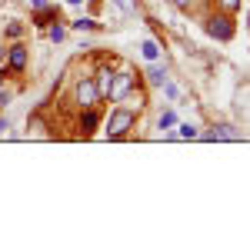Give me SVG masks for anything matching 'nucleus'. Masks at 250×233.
Here are the masks:
<instances>
[{"instance_id":"f257e3e1","label":"nucleus","mask_w":250,"mask_h":233,"mask_svg":"<svg viewBox=\"0 0 250 233\" xmlns=\"http://www.w3.org/2000/svg\"><path fill=\"white\" fill-rule=\"evenodd\" d=\"M204 34L210 40H217V43H230L233 37H237V20H233V14H224V10H207L204 14Z\"/></svg>"},{"instance_id":"f03ea898","label":"nucleus","mask_w":250,"mask_h":233,"mask_svg":"<svg viewBox=\"0 0 250 233\" xmlns=\"http://www.w3.org/2000/svg\"><path fill=\"white\" fill-rule=\"evenodd\" d=\"M137 114H140V110L127 107V103H117L114 110L104 116V123H100V127H104V134L110 136V140H120V136H127L137 127Z\"/></svg>"},{"instance_id":"7ed1b4c3","label":"nucleus","mask_w":250,"mask_h":233,"mask_svg":"<svg viewBox=\"0 0 250 233\" xmlns=\"http://www.w3.org/2000/svg\"><path fill=\"white\" fill-rule=\"evenodd\" d=\"M137 87V74L130 70V67H120L114 74V83H110V94H107V100L110 103H124L127 100V94Z\"/></svg>"},{"instance_id":"20e7f679","label":"nucleus","mask_w":250,"mask_h":233,"mask_svg":"<svg viewBox=\"0 0 250 233\" xmlns=\"http://www.w3.org/2000/svg\"><path fill=\"white\" fill-rule=\"evenodd\" d=\"M74 107H77V110L100 107V94H97L94 77H77V83H74Z\"/></svg>"},{"instance_id":"39448f33","label":"nucleus","mask_w":250,"mask_h":233,"mask_svg":"<svg viewBox=\"0 0 250 233\" xmlns=\"http://www.w3.org/2000/svg\"><path fill=\"white\" fill-rule=\"evenodd\" d=\"M3 63H7V70H10L14 77H20V74L27 70V63H30V50H27L20 40H14V43L7 47V60H3Z\"/></svg>"},{"instance_id":"423d86ee","label":"nucleus","mask_w":250,"mask_h":233,"mask_svg":"<svg viewBox=\"0 0 250 233\" xmlns=\"http://www.w3.org/2000/svg\"><path fill=\"white\" fill-rule=\"evenodd\" d=\"M100 107H87V110H80V120H77V130L80 136H94L100 130Z\"/></svg>"},{"instance_id":"0eeeda50","label":"nucleus","mask_w":250,"mask_h":233,"mask_svg":"<svg viewBox=\"0 0 250 233\" xmlns=\"http://www.w3.org/2000/svg\"><path fill=\"white\" fill-rule=\"evenodd\" d=\"M114 74H117V67H114V63H100V67L94 70V83H97V94H100V100H107V94H110Z\"/></svg>"},{"instance_id":"6e6552de","label":"nucleus","mask_w":250,"mask_h":233,"mask_svg":"<svg viewBox=\"0 0 250 233\" xmlns=\"http://www.w3.org/2000/svg\"><path fill=\"white\" fill-rule=\"evenodd\" d=\"M197 136L207 140V143H213V140H240V130L233 123H213L207 134H197Z\"/></svg>"},{"instance_id":"1a4fd4ad","label":"nucleus","mask_w":250,"mask_h":233,"mask_svg":"<svg viewBox=\"0 0 250 233\" xmlns=\"http://www.w3.org/2000/svg\"><path fill=\"white\" fill-rule=\"evenodd\" d=\"M167 77H170V70H167V63H164V60L147 63V83H150V87H160Z\"/></svg>"},{"instance_id":"9d476101","label":"nucleus","mask_w":250,"mask_h":233,"mask_svg":"<svg viewBox=\"0 0 250 233\" xmlns=\"http://www.w3.org/2000/svg\"><path fill=\"white\" fill-rule=\"evenodd\" d=\"M54 20H60V10L54 7V3H47L43 10H34V27H40V30H47Z\"/></svg>"},{"instance_id":"9b49d317","label":"nucleus","mask_w":250,"mask_h":233,"mask_svg":"<svg viewBox=\"0 0 250 233\" xmlns=\"http://www.w3.org/2000/svg\"><path fill=\"white\" fill-rule=\"evenodd\" d=\"M140 57L147 60V63H154V60H160V43H157L154 37H147L144 43H140Z\"/></svg>"},{"instance_id":"f8f14e48","label":"nucleus","mask_w":250,"mask_h":233,"mask_svg":"<svg viewBox=\"0 0 250 233\" xmlns=\"http://www.w3.org/2000/svg\"><path fill=\"white\" fill-rule=\"evenodd\" d=\"M70 27H74V30H80V34H83V30H87V34H97V30H104V23H97L94 17H83V14H80V17L74 20Z\"/></svg>"},{"instance_id":"ddd939ff","label":"nucleus","mask_w":250,"mask_h":233,"mask_svg":"<svg viewBox=\"0 0 250 233\" xmlns=\"http://www.w3.org/2000/svg\"><path fill=\"white\" fill-rule=\"evenodd\" d=\"M110 3H114L124 17H137L140 14V0H110Z\"/></svg>"},{"instance_id":"4468645a","label":"nucleus","mask_w":250,"mask_h":233,"mask_svg":"<svg viewBox=\"0 0 250 233\" xmlns=\"http://www.w3.org/2000/svg\"><path fill=\"white\" fill-rule=\"evenodd\" d=\"M47 40H54V43H63V40H67V27H63L60 20H54V23L47 27Z\"/></svg>"},{"instance_id":"2eb2a0df","label":"nucleus","mask_w":250,"mask_h":233,"mask_svg":"<svg viewBox=\"0 0 250 233\" xmlns=\"http://www.w3.org/2000/svg\"><path fill=\"white\" fill-rule=\"evenodd\" d=\"M217 10H224V14H237L240 7H244V0H210Z\"/></svg>"},{"instance_id":"dca6fc26","label":"nucleus","mask_w":250,"mask_h":233,"mask_svg":"<svg viewBox=\"0 0 250 233\" xmlns=\"http://www.w3.org/2000/svg\"><path fill=\"white\" fill-rule=\"evenodd\" d=\"M170 127H177V114L173 110H164V114L157 116V130H170Z\"/></svg>"},{"instance_id":"f3484780","label":"nucleus","mask_w":250,"mask_h":233,"mask_svg":"<svg viewBox=\"0 0 250 233\" xmlns=\"http://www.w3.org/2000/svg\"><path fill=\"white\" fill-rule=\"evenodd\" d=\"M20 37H23V23L20 20H10L7 30H3V40H20Z\"/></svg>"},{"instance_id":"a211bd4d","label":"nucleus","mask_w":250,"mask_h":233,"mask_svg":"<svg viewBox=\"0 0 250 233\" xmlns=\"http://www.w3.org/2000/svg\"><path fill=\"white\" fill-rule=\"evenodd\" d=\"M197 134H200L197 123H180V127H177V136H180V140H197Z\"/></svg>"},{"instance_id":"6ab92c4d","label":"nucleus","mask_w":250,"mask_h":233,"mask_svg":"<svg viewBox=\"0 0 250 233\" xmlns=\"http://www.w3.org/2000/svg\"><path fill=\"white\" fill-rule=\"evenodd\" d=\"M167 3L177 7L180 14H190V10H197V3H200V0H167Z\"/></svg>"},{"instance_id":"aec40b11","label":"nucleus","mask_w":250,"mask_h":233,"mask_svg":"<svg viewBox=\"0 0 250 233\" xmlns=\"http://www.w3.org/2000/svg\"><path fill=\"white\" fill-rule=\"evenodd\" d=\"M27 3H30V10H43V7H47L50 0H27Z\"/></svg>"},{"instance_id":"412c9836","label":"nucleus","mask_w":250,"mask_h":233,"mask_svg":"<svg viewBox=\"0 0 250 233\" xmlns=\"http://www.w3.org/2000/svg\"><path fill=\"white\" fill-rule=\"evenodd\" d=\"M7 130H10V120H7V116H0V134H7Z\"/></svg>"},{"instance_id":"4be33fe9","label":"nucleus","mask_w":250,"mask_h":233,"mask_svg":"<svg viewBox=\"0 0 250 233\" xmlns=\"http://www.w3.org/2000/svg\"><path fill=\"white\" fill-rule=\"evenodd\" d=\"M3 60H7V47H0V63H3Z\"/></svg>"},{"instance_id":"5701e85b","label":"nucleus","mask_w":250,"mask_h":233,"mask_svg":"<svg viewBox=\"0 0 250 233\" xmlns=\"http://www.w3.org/2000/svg\"><path fill=\"white\" fill-rule=\"evenodd\" d=\"M63 3H70V7H80V3H83V0H63Z\"/></svg>"},{"instance_id":"b1692460","label":"nucleus","mask_w":250,"mask_h":233,"mask_svg":"<svg viewBox=\"0 0 250 233\" xmlns=\"http://www.w3.org/2000/svg\"><path fill=\"white\" fill-rule=\"evenodd\" d=\"M0 90H3V77H0Z\"/></svg>"}]
</instances>
